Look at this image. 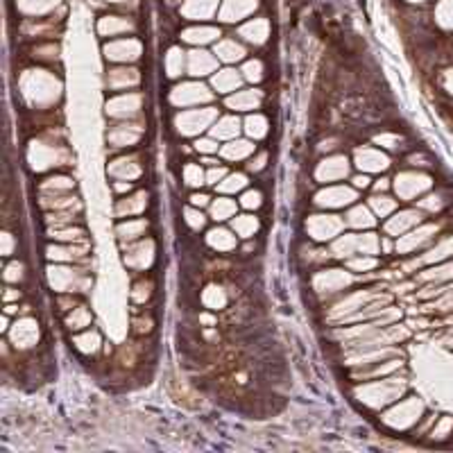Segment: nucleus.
Wrapping results in <instances>:
<instances>
[{"mask_svg":"<svg viewBox=\"0 0 453 453\" xmlns=\"http://www.w3.org/2000/svg\"><path fill=\"white\" fill-rule=\"evenodd\" d=\"M184 177H186V184L188 186H202L204 184V174L197 165H186L184 168Z\"/></svg>","mask_w":453,"mask_h":453,"instance_id":"nucleus-8","label":"nucleus"},{"mask_svg":"<svg viewBox=\"0 0 453 453\" xmlns=\"http://www.w3.org/2000/svg\"><path fill=\"white\" fill-rule=\"evenodd\" d=\"M229 184H222V190H240L245 186V177L243 174H229L227 177Z\"/></svg>","mask_w":453,"mask_h":453,"instance_id":"nucleus-12","label":"nucleus"},{"mask_svg":"<svg viewBox=\"0 0 453 453\" xmlns=\"http://www.w3.org/2000/svg\"><path fill=\"white\" fill-rule=\"evenodd\" d=\"M190 199H193V204H195V206H204L206 202H209V197H206V195H193Z\"/></svg>","mask_w":453,"mask_h":453,"instance_id":"nucleus-16","label":"nucleus"},{"mask_svg":"<svg viewBox=\"0 0 453 453\" xmlns=\"http://www.w3.org/2000/svg\"><path fill=\"white\" fill-rule=\"evenodd\" d=\"M243 204L247 206V209H252V206H261V193L259 190H249V193H245V197H243Z\"/></svg>","mask_w":453,"mask_h":453,"instance_id":"nucleus-13","label":"nucleus"},{"mask_svg":"<svg viewBox=\"0 0 453 453\" xmlns=\"http://www.w3.org/2000/svg\"><path fill=\"white\" fill-rule=\"evenodd\" d=\"M265 120L261 118V116H252V118H247V132L254 139H261V136H265L268 134V127H265Z\"/></svg>","mask_w":453,"mask_h":453,"instance_id":"nucleus-5","label":"nucleus"},{"mask_svg":"<svg viewBox=\"0 0 453 453\" xmlns=\"http://www.w3.org/2000/svg\"><path fill=\"white\" fill-rule=\"evenodd\" d=\"M195 150L197 152H204V154H213V152H218V143L211 139H202L195 143Z\"/></svg>","mask_w":453,"mask_h":453,"instance_id":"nucleus-11","label":"nucleus"},{"mask_svg":"<svg viewBox=\"0 0 453 453\" xmlns=\"http://www.w3.org/2000/svg\"><path fill=\"white\" fill-rule=\"evenodd\" d=\"M211 211H213V218L215 220H227V218H231V215L236 213V202L220 197V199H215V202H213Z\"/></svg>","mask_w":453,"mask_h":453,"instance_id":"nucleus-2","label":"nucleus"},{"mask_svg":"<svg viewBox=\"0 0 453 453\" xmlns=\"http://www.w3.org/2000/svg\"><path fill=\"white\" fill-rule=\"evenodd\" d=\"M245 70H247V77H249V80H259V77H261V66H259V64H249Z\"/></svg>","mask_w":453,"mask_h":453,"instance_id":"nucleus-15","label":"nucleus"},{"mask_svg":"<svg viewBox=\"0 0 453 453\" xmlns=\"http://www.w3.org/2000/svg\"><path fill=\"white\" fill-rule=\"evenodd\" d=\"M209 243L213 245V247H218V249H231L236 245V240L227 229H213L209 234Z\"/></svg>","mask_w":453,"mask_h":453,"instance_id":"nucleus-3","label":"nucleus"},{"mask_svg":"<svg viewBox=\"0 0 453 453\" xmlns=\"http://www.w3.org/2000/svg\"><path fill=\"white\" fill-rule=\"evenodd\" d=\"M186 220H188V224L193 227V229H202V227H204V215L199 213V211L188 209L186 211Z\"/></svg>","mask_w":453,"mask_h":453,"instance_id":"nucleus-10","label":"nucleus"},{"mask_svg":"<svg viewBox=\"0 0 453 453\" xmlns=\"http://www.w3.org/2000/svg\"><path fill=\"white\" fill-rule=\"evenodd\" d=\"M249 152H252V145L249 143H245V141H238V143H231L229 148L224 150V154L229 156V159H240V156H247Z\"/></svg>","mask_w":453,"mask_h":453,"instance_id":"nucleus-7","label":"nucleus"},{"mask_svg":"<svg viewBox=\"0 0 453 453\" xmlns=\"http://www.w3.org/2000/svg\"><path fill=\"white\" fill-rule=\"evenodd\" d=\"M213 134L218 136V139H227V136L238 134V120L236 118H222L213 127Z\"/></svg>","mask_w":453,"mask_h":453,"instance_id":"nucleus-4","label":"nucleus"},{"mask_svg":"<svg viewBox=\"0 0 453 453\" xmlns=\"http://www.w3.org/2000/svg\"><path fill=\"white\" fill-rule=\"evenodd\" d=\"M234 229L238 236L243 238H249V236H254V231L259 229V220L252 218V215H243V218H236L234 220Z\"/></svg>","mask_w":453,"mask_h":453,"instance_id":"nucleus-1","label":"nucleus"},{"mask_svg":"<svg viewBox=\"0 0 453 453\" xmlns=\"http://www.w3.org/2000/svg\"><path fill=\"white\" fill-rule=\"evenodd\" d=\"M224 177V170L222 168H213L209 174H206V179H209V184H218L220 179Z\"/></svg>","mask_w":453,"mask_h":453,"instance_id":"nucleus-14","label":"nucleus"},{"mask_svg":"<svg viewBox=\"0 0 453 453\" xmlns=\"http://www.w3.org/2000/svg\"><path fill=\"white\" fill-rule=\"evenodd\" d=\"M215 86H218L220 91H229L231 86H238V75H234L231 70H227V73H222V75L215 77Z\"/></svg>","mask_w":453,"mask_h":453,"instance_id":"nucleus-9","label":"nucleus"},{"mask_svg":"<svg viewBox=\"0 0 453 453\" xmlns=\"http://www.w3.org/2000/svg\"><path fill=\"white\" fill-rule=\"evenodd\" d=\"M259 100H261V95L259 93H247V95H238V98H231L229 100V105L231 107H245V109H254L256 105H259Z\"/></svg>","mask_w":453,"mask_h":453,"instance_id":"nucleus-6","label":"nucleus"}]
</instances>
